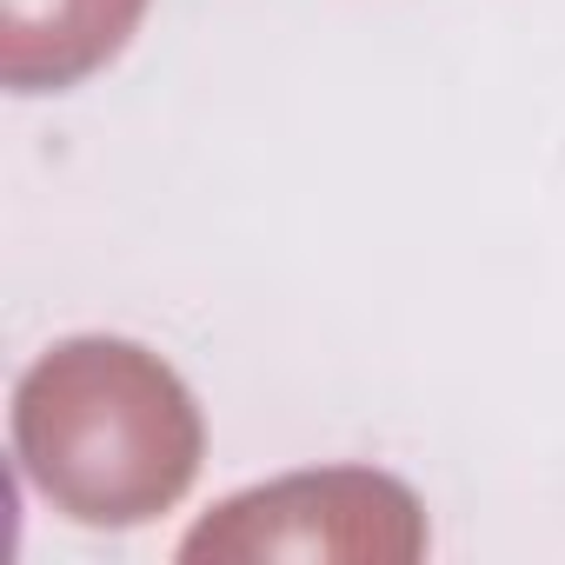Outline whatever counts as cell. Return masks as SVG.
<instances>
[{"label":"cell","instance_id":"obj_2","mask_svg":"<svg viewBox=\"0 0 565 565\" xmlns=\"http://www.w3.org/2000/svg\"><path fill=\"white\" fill-rule=\"evenodd\" d=\"M193 565H259V558H313V565H413L426 558L419 499L373 466H320L253 492L220 499L186 539Z\"/></svg>","mask_w":565,"mask_h":565},{"label":"cell","instance_id":"obj_3","mask_svg":"<svg viewBox=\"0 0 565 565\" xmlns=\"http://www.w3.org/2000/svg\"><path fill=\"white\" fill-rule=\"evenodd\" d=\"M147 0H0V81L61 94L100 74L140 28Z\"/></svg>","mask_w":565,"mask_h":565},{"label":"cell","instance_id":"obj_1","mask_svg":"<svg viewBox=\"0 0 565 565\" xmlns=\"http://www.w3.org/2000/svg\"><path fill=\"white\" fill-rule=\"evenodd\" d=\"M14 452L54 512L94 532H127L186 499L206 459V426L160 353L87 333L21 373Z\"/></svg>","mask_w":565,"mask_h":565}]
</instances>
